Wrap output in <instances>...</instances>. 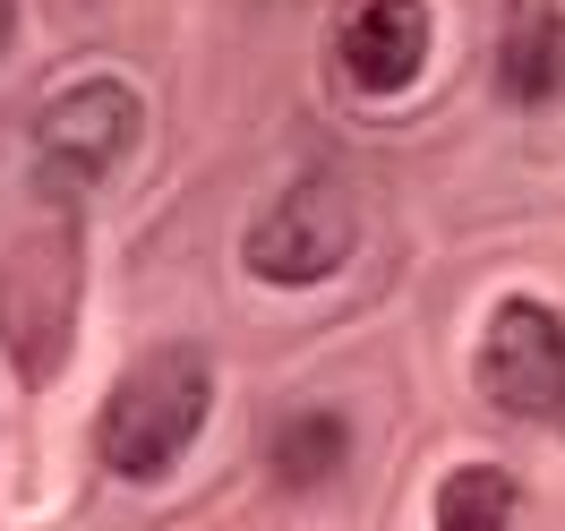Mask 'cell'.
<instances>
[{
    "instance_id": "1",
    "label": "cell",
    "mask_w": 565,
    "mask_h": 531,
    "mask_svg": "<svg viewBox=\"0 0 565 531\" xmlns=\"http://www.w3.org/2000/svg\"><path fill=\"white\" fill-rule=\"evenodd\" d=\"M206 403H214V378L206 360L172 343V352H146L104 403V428H95V455H104L111 480H163L198 428H206Z\"/></svg>"
},
{
    "instance_id": "6",
    "label": "cell",
    "mask_w": 565,
    "mask_h": 531,
    "mask_svg": "<svg viewBox=\"0 0 565 531\" xmlns=\"http://www.w3.org/2000/svg\"><path fill=\"white\" fill-rule=\"evenodd\" d=\"M334 52H343V77L360 95H403L428 70V9L420 0H352Z\"/></svg>"
},
{
    "instance_id": "3",
    "label": "cell",
    "mask_w": 565,
    "mask_h": 531,
    "mask_svg": "<svg viewBox=\"0 0 565 531\" xmlns=\"http://www.w3.org/2000/svg\"><path fill=\"white\" fill-rule=\"evenodd\" d=\"M360 241V206H352V189L343 180H300V189H282L275 206L248 223V275L257 284H282V291H300V284H326L343 257H352Z\"/></svg>"
},
{
    "instance_id": "7",
    "label": "cell",
    "mask_w": 565,
    "mask_h": 531,
    "mask_svg": "<svg viewBox=\"0 0 565 531\" xmlns=\"http://www.w3.org/2000/svg\"><path fill=\"white\" fill-rule=\"evenodd\" d=\"M497 95H505V104H548V95H565V0H505V26H497Z\"/></svg>"
},
{
    "instance_id": "5",
    "label": "cell",
    "mask_w": 565,
    "mask_h": 531,
    "mask_svg": "<svg viewBox=\"0 0 565 531\" xmlns=\"http://www.w3.org/2000/svg\"><path fill=\"white\" fill-rule=\"evenodd\" d=\"M480 394L514 421L565 412V318L540 300H505L480 334Z\"/></svg>"
},
{
    "instance_id": "9",
    "label": "cell",
    "mask_w": 565,
    "mask_h": 531,
    "mask_svg": "<svg viewBox=\"0 0 565 531\" xmlns=\"http://www.w3.org/2000/svg\"><path fill=\"white\" fill-rule=\"evenodd\" d=\"M514 506H523L514 471L462 463V471H446V489H437V531H505V523H514Z\"/></svg>"
},
{
    "instance_id": "4",
    "label": "cell",
    "mask_w": 565,
    "mask_h": 531,
    "mask_svg": "<svg viewBox=\"0 0 565 531\" xmlns=\"http://www.w3.org/2000/svg\"><path fill=\"white\" fill-rule=\"evenodd\" d=\"M138 95L120 77H77L61 104L35 120V155L52 189H95V180L120 172V155L138 146Z\"/></svg>"
},
{
    "instance_id": "2",
    "label": "cell",
    "mask_w": 565,
    "mask_h": 531,
    "mask_svg": "<svg viewBox=\"0 0 565 531\" xmlns=\"http://www.w3.org/2000/svg\"><path fill=\"white\" fill-rule=\"evenodd\" d=\"M0 343L26 386H52L77 343V223L52 214L0 266Z\"/></svg>"
},
{
    "instance_id": "10",
    "label": "cell",
    "mask_w": 565,
    "mask_h": 531,
    "mask_svg": "<svg viewBox=\"0 0 565 531\" xmlns=\"http://www.w3.org/2000/svg\"><path fill=\"white\" fill-rule=\"evenodd\" d=\"M9 35H18V0H0V52H9Z\"/></svg>"
},
{
    "instance_id": "8",
    "label": "cell",
    "mask_w": 565,
    "mask_h": 531,
    "mask_svg": "<svg viewBox=\"0 0 565 531\" xmlns=\"http://www.w3.org/2000/svg\"><path fill=\"white\" fill-rule=\"evenodd\" d=\"M343 455H352V437H343L334 412H291L275 428V480L282 489H326L343 471Z\"/></svg>"
}]
</instances>
